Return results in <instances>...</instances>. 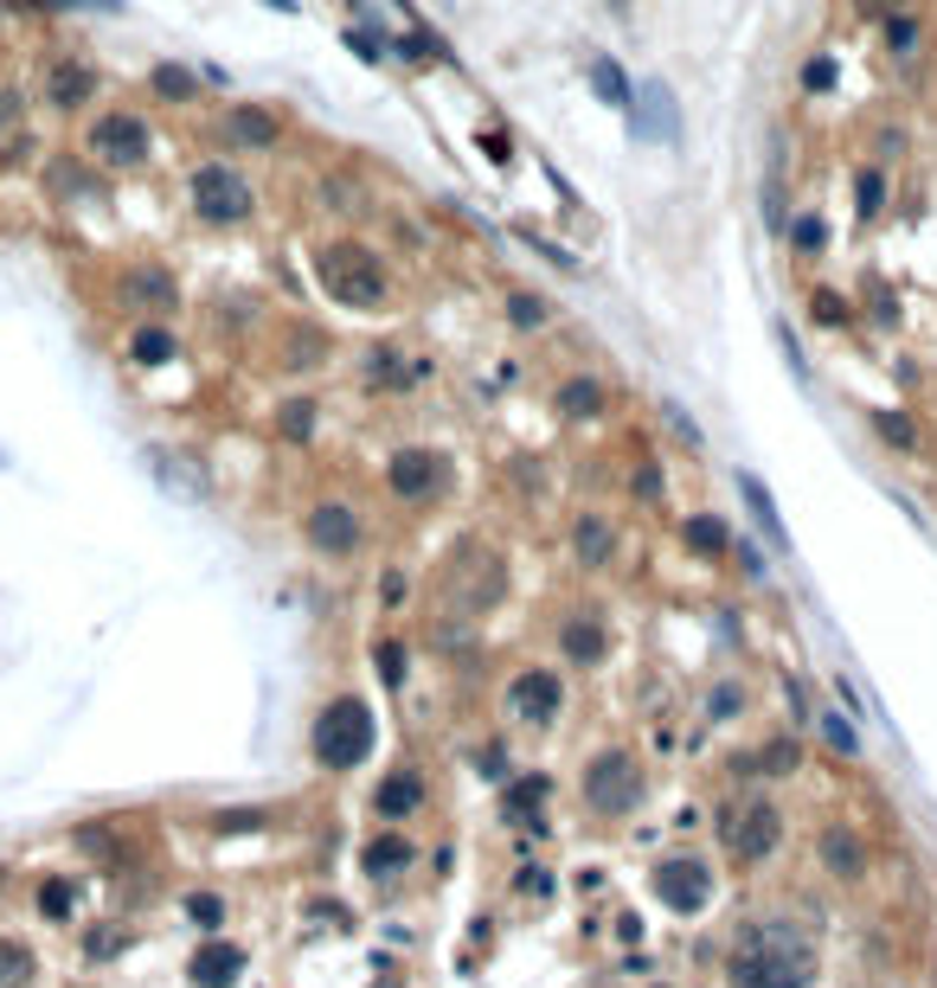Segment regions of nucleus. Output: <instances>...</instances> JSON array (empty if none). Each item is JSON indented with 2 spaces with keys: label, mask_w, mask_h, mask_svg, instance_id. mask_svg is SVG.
Returning a JSON list of instances; mask_svg holds the SVG:
<instances>
[{
  "label": "nucleus",
  "mask_w": 937,
  "mask_h": 988,
  "mask_svg": "<svg viewBox=\"0 0 937 988\" xmlns=\"http://www.w3.org/2000/svg\"><path fill=\"white\" fill-rule=\"evenodd\" d=\"M816 976H822V956L796 918H751L726 951L732 988H816Z\"/></svg>",
  "instance_id": "f257e3e1"
},
{
  "label": "nucleus",
  "mask_w": 937,
  "mask_h": 988,
  "mask_svg": "<svg viewBox=\"0 0 937 988\" xmlns=\"http://www.w3.org/2000/svg\"><path fill=\"white\" fill-rule=\"evenodd\" d=\"M315 276H322V290L335 295V302H347V308H379L385 290H392L385 263H379L367 245H353V238L322 245V251H315Z\"/></svg>",
  "instance_id": "f03ea898"
},
{
  "label": "nucleus",
  "mask_w": 937,
  "mask_h": 988,
  "mask_svg": "<svg viewBox=\"0 0 937 988\" xmlns=\"http://www.w3.org/2000/svg\"><path fill=\"white\" fill-rule=\"evenodd\" d=\"M373 706L360 694H335L322 713H315V764H328V770H353V764H367V751H373Z\"/></svg>",
  "instance_id": "7ed1b4c3"
},
{
  "label": "nucleus",
  "mask_w": 937,
  "mask_h": 988,
  "mask_svg": "<svg viewBox=\"0 0 937 988\" xmlns=\"http://www.w3.org/2000/svg\"><path fill=\"white\" fill-rule=\"evenodd\" d=\"M578 796H585L591 815L623 822V815H636L642 808V764L623 751V745H603V751H591L585 770H578Z\"/></svg>",
  "instance_id": "20e7f679"
},
{
  "label": "nucleus",
  "mask_w": 937,
  "mask_h": 988,
  "mask_svg": "<svg viewBox=\"0 0 937 988\" xmlns=\"http://www.w3.org/2000/svg\"><path fill=\"white\" fill-rule=\"evenodd\" d=\"M719 842L739 867H764L777 847H784V808L771 803L764 790L758 796H739V803L719 815Z\"/></svg>",
  "instance_id": "39448f33"
},
{
  "label": "nucleus",
  "mask_w": 937,
  "mask_h": 988,
  "mask_svg": "<svg viewBox=\"0 0 937 988\" xmlns=\"http://www.w3.org/2000/svg\"><path fill=\"white\" fill-rule=\"evenodd\" d=\"M187 206L199 225H244L251 213H258V193H251V181L231 167V161H206V167H193L187 181Z\"/></svg>",
  "instance_id": "423d86ee"
},
{
  "label": "nucleus",
  "mask_w": 937,
  "mask_h": 988,
  "mask_svg": "<svg viewBox=\"0 0 937 988\" xmlns=\"http://www.w3.org/2000/svg\"><path fill=\"white\" fill-rule=\"evenodd\" d=\"M84 154H90L97 167H110V174H135V167L154 154L149 116H135V110H103V116H90V129H84Z\"/></svg>",
  "instance_id": "0eeeda50"
},
{
  "label": "nucleus",
  "mask_w": 937,
  "mask_h": 988,
  "mask_svg": "<svg viewBox=\"0 0 937 988\" xmlns=\"http://www.w3.org/2000/svg\"><path fill=\"white\" fill-rule=\"evenodd\" d=\"M302 540L315 552H328V558H347V552H360V540H367V520L347 508V501H315L308 508V520H302Z\"/></svg>",
  "instance_id": "6e6552de"
},
{
  "label": "nucleus",
  "mask_w": 937,
  "mask_h": 988,
  "mask_svg": "<svg viewBox=\"0 0 937 988\" xmlns=\"http://www.w3.org/2000/svg\"><path fill=\"white\" fill-rule=\"evenodd\" d=\"M655 892H662V905H668V912H680V918L707 912V899H712L707 860H694V854H668V860L655 867Z\"/></svg>",
  "instance_id": "1a4fd4ad"
},
{
  "label": "nucleus",
  "mask_w": 937,
  "mask_h": 988,
  "mask_svg": "<svg viewBox=\"0 0 937 988\" xmlns=\"http://www.w3.org/2000/svg\"><path fill=\"white\" fill-rule=\"evenodd\" d=\"M385 488H392L399 501H412V508L437 501V495H444V456H431V449H417V443L392 449V463H385Z\"/></svg>",
  "instance_id": "9d476101"
},
{
  "label": "nucleus",
  "mask_w": 937,
  "mask_h": 988,
  "mask_svg": "<svg viewBox=\"0 0 937 988\" xmlns=\"http://www.w3.org/2000/svg\"><path fill=\"white\" fill-rule=\"evenodd\" d=\"M559 706H565V687L553 667H521L508 681V719H521V726H553Z\"/></svg>",
  "instance_id": "9b49d317"
},
{
  "label": "nucleus",
  "mask_w": 937,
  "mask_h": 988,
  "mask_svg": "<svg viewBox=\"0 0 937 988\" xmlns=\"http://www.w3.org/2000/svg\"><path fill=\"white\" fill-rule=\"evenodd\" d=\"M501 597V558L482 546H462L450 565V604H462V610H488Z\"/></svg>",
  "instance_id": "f8f14e48"
},
{
  "label": "nucleus",
  "mask_w": 937,
  "mask_h": 988,
  "mask_svg": "<svg viewBox=\"0 0 937 988\" xmlns=\"http://www.w3.org/2000/svg\"><path fill=\"white\" fill-rule=\"evenodd\" d=\"M97 65H84V58H45V72H39V97L52 104V110H84L90 97H97Z\"/></svg>",
  "instance_id": "ddd939ff"
},
{
  "label": "nucleus",
  "mask_w": 937,
  "mask_h": 988,
  "mask_svg": "<svg viewBox=\"0 0 937 988\" xmlns=\"http://www.w3.org/2000/svg\"><path fill=\"white\" fill-rule=\"evenodd\" d=\"M630 129H636L642 142H675L680 135V104L668 84H636V97H630Z\"/></svg>",
  "instance_id": "4468645a"
},
{
  "label": "nucleus",
  "mask_w": 937,
  "mask_h": 988,
  "mask_svg": "<svg viewBox=\"0 0 937 988\" xmlns=\"http://www.w3.org/2000/svg\"><path fill=\"white\" fill-rule=\"evenodd\" d=\"M219 135H226L231 148H276L283 142V116L270 110V104H231V110L219 116Z\"/></svg>",
  "instance_id": "2eb2a0df"
},
{
  "label": "nucleus",
  "mask_w": 937,
  "mask_h": 988,
  "mask_svg": "<svg viewBox=\"0 0 937 988\" xmlns=\"http://www.w3.org/2000/svg\"><path fill=\"white\" fill-rule=\"evenodd\" d=\"M424 803H431V783H424L417 770H392V777L373 790V815H379V822H405V815H417Z\"/></svg>",
  "instance_id": "dca6fc26"
},
{
  "label": "nucleus",
  "mask_w": 937,
  "mask_h": 988,
  "mask_svg": "<svg viewBox=\"0 0 937 988\" xmlns=\"http://www.w3.org/2000/svg\"><path fill=\"white\" fill-rule=\"evenodd\" d=\"M193 988H231L238 976H244V951L238 944H226V937H213V944H199L187 963Z\"/></svg>",
  "instance_id": "f3484780"
},
{
  "label": "nucleus",
  "mask_w": 937,
  "mask_h": 988,
  "mask_svg": "<svg viewBox=\"0 0 937 988\" xmlns=\"http://www.w3.org/2000/svg\"><path fill=\"white\" fill-rule=\"evenodd\" d=\"M122 302H129V308H142V315H167V308L181 302V290H174V276H167V270H149V263H142V270H129V276H122Z\"/></svg>",
  "instance_id": "a211bd4d"
},
{
  "label": "nucleus",
  "mask_w": 937,
  "mask_h": 988,
  "mask_svg": "<svg viewBox=\"0 0 937 988\" xmlns=\"http://www.w3.org/2000/svg\"><path fill=\"white\" fill-rule=\"evenodd\" d=\"M559 649H565V661H578V667H598L603 649H610V636H603L598 617H565L559 622Z\"/></svg>",
  "instance_id": "6ab92c4d"
},
{
  "label": "nucleus",
  "mask_w": 937,
  "mask_h": 988,
  "mask_svg": "<svg viewBox=\"0 0 937 988\" xmlns=\"http://www.w3.org/2000/svg\"><path fill=\"white\" fill-rule=\"evenodd\" d=\"M816 854H822V867L835 879H861L867 873V847L854 828H822V842H816Z\"/></svg>",
  "instance_id": "aec40b11"
},
{
  "label": "nucleus",
  "mask_w": 937,
  "mask_h": 988,
  "mask_svg": "<svg viewBox=\"0 0 937 988\" xmlns=\"http://www.w3.org/2000/svg\"><path fill=\"white\" fill-rule=\"evenodd\" d=\"M610 552H617V533H610V520H603V513H585V520L571 526V558L598 572V565H610Z\"/></svg>",
  "instance_id": "412c9836"
},
{
  "label": "nucleus",
  "mask_w": 937,
  "mask_h": 988,
  "mask_svg": "<svg viewBox=\"0 0 937 988\" xmlns=\"http://www.w3.org/2000/svg\"><path fill=\"white\" fill-rule=\"evenodd\" d=\"M680 546H694L700 558H719V552L732 546V526H726L719 513H687V520H680Z\"/></svg>",
  "instance_id": "4be33fe9"
},
{
  "label": "nucleus",
  "mask_w": 937,
  "mask_h": 988,
  "mask_svg": "<svg viewBox=\"0 0 937 988\" xmlns=\"http://www.w3.org/2000/svg\"><path fill=\"white\" fill-rule=\"evenodd\" d=\"M181 354V340H174V328H161V322H142V328L129 334V360L135 367H167Z\"/></svg>",
  "instance_id": "5701e85b"
},
{
  "label": "nucleus",
  "mask_w": 937,
  "mask_h": 988,
  "mask_svg": "<svg viewBox=\"0 0 937 988\" xmlns=\"http://www.w3.org/2000/svg\"><path fill=\"white\" fill-rule=\"evenodd\" d=\"M739 488H745V508H751V520L764 526L771 552H789V533H784V520H777V508H771V495H764V481H758V476H739Z\"/></svg>",
  "instance_id": "b1692460"
},
{
  "label": "nucleus",
  "mask_w": 937,
  "mask_h": 988,
  "mask_svg": "<svg viewBox=\"0 0 937 988\" xmlns=\"http://www.w3.org/2000/svg\"><path fill=\"white\" fill-rule=\"evenodd\" d=\"M149 90L161 104H193V97H199V72H187V65H154Z\"/></svg>",
  "instance_id": "393cba45"
},
{
  "label": "nucleus",
  "mask_w": 937,
  "mask_h": 988,
  "mask_svg": "<svg viewBox=\"0 0 937 988\" xmlns=\"http://www.w3.org/2000/svg\"><path fill=\"white\" fill-rule=\"evenodd\" d=\"M559 411H565V417H598V411H603V386H598V379H565V386H559Z\"/></svg>",
  "instance_id": "a878e982"
},
{
  "label": "nucleus",
  "mask_w": 937,
  "mask_h": 988,
  "mask_svg": "<svg viewBox=\"0 0 937 988\" xmlns=\"http://www.w3.org/2000/svg\"><path fill=\"white\" fill-rule=\"evenodd\" d=\"M399 867H412V842H399V835H379L367 847V873H399Z\"/></svg>",
  "instance_id": "bb28decb"
},
{
  "label": "nucleus",
  "mask_w": 937,
  "mask_h": 988,
  "mask_svg": "<svg viewBox=\"0 0 937 988\" xmlns=\"http://www.w3.org/2000/svg\"><path fill=\"white\" fill-rule=\"evenodd\" d=\"M33 982V951L26 944H0V988H26Z\"/></svg>",
  "instance_id": "cd10ccee"
},
{
  "label": "nucleus",
  "mask_w": 937,
  "mask_h": 988,
  "mask_svg": "<svg viewBox=\"0 0 937 988\" xmlns=\"http://www.w3.org/2000/svg\"><path fill=\"white\" fill-rule=\"evenodd\" d=\"M276 431H283L290 443H308V431H315V404H308V399H290L283 411H276Z\"/></svg>",
  "instance_id": "c85d7f7f"
},
{
  "label": "nucleus",
  "mask_w": 937,
  "mask_h": 988,
  "mask_svg": "<svg viewBox=\"0 0 937 988\" xmlns=\"http://www.w3.org/2000/svg\"><path fill=\"white\" fill-rule=\"evenodd\" d=\"M45 181L58 186V193H65V199H77V193H90V174H84V167H77V161H45Z\"/></svg>",
  "instance_id": "c756f323"
},
{
  "label": "nucleus",
  "mask_w": 937,
  "mask_h": 988,
  "mask_svg": "<svg viewBox=\"0 0 937 988\" xmlns=\"http://www.w3.org/2000/svg\"><path fill=\"white\" fill-rule=\"evenodd\" d=\"M822 738H828V751H841V758H861V732H854L841 713H828V719H822Z\"/></svg>",
  "instance_id": "7c9ffc66"
},
{
  "label": "nucleus",
  "mask_w": 937,
  "mask_h": 988,
  "mask_svg": "<svg viewBox=\"0 0 937 988\" xmlns=\"http://www.w3.org/2000/svg\"><path fill=\"white\" fill-rule=\"evenodd\" d=\"M591 77H598V97H603V104H630V84H623V72H617L610 58H591Z\"/></svg>",
  "instance_id": "2f4dec72"
},
{
  "label": "nucleus",
  "mask_w": 937,
  "mask_h": 988,
  "mask_svg": "<svg viewBox=\"0 0 937 988\" xmlns=\"http://www.w3.org/2000/svg\"><path fill=\"white\" fill-rule=\"evenodd\" d=\"M789 245H796V251H822V245H828V225L816 219V213H803V219L789 225Z\"/></svg>",
  "instance_id": "473e14b6"
},
{
  "label": "nucleus",
  "mask_w": 937,
  "mask_h": 988,
  "mask_svg": "<svg viewBox=\"0 0 937 988\" xmlns=\"http://www.w3.org/2000/svg\"><path fill=\"white\" fill-rule=\"evenodd\" d=\"M39 912L45 918H72V886H65V879H45V886H39Z\"/></svg>",
  "instance_id": "72a5a7b5"
},
{
  "label": "nucleus",
  "mask_w": 937,
  "mask_h": 988,
  "mask_svg": "<svg viewBox=\"0 0 937 988\" xmlns=\"http://www.w3.org/2000/svg\"><path fill=\"white\" fill-rule=\"evenodd\" d=\"M508 315H514V328H540V322H546V302H540V295H508Z\"/></svg>",
  "instance_id": "f704fd0d"
},
{
  "label": "nucleus",
  "mask_w": 937,
  "mask_h": 988,
  "mask_svg": "<svg viewBox=\"0 0 937 988\" xmlns=\"http://www.w3.org/2000/svg\"><path fill=\"white\" fill-rule=\"evenodd\" d=\"M886 52H900V58L905 52H918V20H905V13L900 20H886Z\"/></svg>",
  "instance_id": "c9c22d12"
},
{
  "label": "nucleus",
  "mask_w": 937,
  "mask_h": 988,
  "mask_svg": "<svg viewBox=\"0 0 937 988\" xmlns=\"http://www.w3.org/2000/svg\"><path fill=\"white\" fill-rule=\"evenodd\" d=\"M373 661H379V674H385V687H399V681H405V649H399V642H379Z\"/></svg>",
  "instance_id": "e433bc0d"
},
{
  "label": "nucleus",
  "mask_w": 937,
  "mask_h": 988,
  "mask_svg": "<svg viewBox=\"0 0 937 988\" xmlns=\"http://www.w3.org/2000/svg\"><path fill=\"white\" fill-rule=\"evenodd\" d=\"M526 803H533V808L546 803V777H526V783H514V790H508V808H514V815H521Z\"/></svg>",
  "instance_id": "4c0bfd02"
},
{
  "label": "nucleus",
  "mask_w": 937,
  "mask_h": 988,
  "mask_svg": "<svg viewBox=\"0 0 937 988\" xmlns=\"http://www.w3.org/2000/svg\"><path fill=\"white\" fill-rule=\"evenodd\" d=\"M873 431L893 443V449H912V424H905V417H893V411H880V417H873Z\"/></svg>",
  "instance_id": "58836bf2"
},
{
  "label": "nucleus",
  "mask_w": 937,
  "mask_h": 988,
  "mask_svg": "<svg viewBox=\"0 0 937 988\" xmlns=\"http://www.w3.org/2000/svg\"><path fill=\"white\" fill-rule=\"evenodd\" d=\"M835 84V58H809L803 65V90H828Z\"/></svg>",
  "instance_id": "ea45409f"
},
{
  "label": "nucleus",
  "mask_w": 937,
  "mask_h": 988,
  "mask_svg": "<svg viewBox=\"0 0 937 988\" xmlns=\"http://www.w3.org/2000/svg\"><path fill=\"white\" fill-rule=\"evenodd\" d=\"M880 199H886V181H880V174H861V219L880 213Z\"/></svg>",
  "instance_id": "a19ab883"
},
{
  "label": "nucleus",
  "mask_w": 937,
  "mask_h": 988,
  "mask_svg": "<svg viewBox=\"0 0 937 988\" xmlns=\"http://www.w3.org/2000/svg\"><path fill=\"white\" fill-rule=\"evenodd\" d=\"M187 912L199 918V924H219V918H226V899H213V892H199V899H187Z\"/></svg>",
  "instance_id": "79ce46f5"
},
{
  "label": "nucleus",
  "mask_w": 937,
  "mask_h": 988,
  "mask_svg": "<svg viewBox=\"0 0 937 988\" xmlns=\"http://www.w3.org/2000/svg\"><path fill=\"white\" fill-rule=\"evenodd\" d=\"M764 770H796V745H784V738L764 745Z\"/></svg>",
  "instance_id": "37998d69"
},
{
  "label": "nucleus",
  "mask_w": 937,
  "mask_h": 988,
  "mask_svg": "<svg viewBox=\"0 0 937 988\" xmlns=\"http://www.w3.org/2000/svg\"><path fill=\"white\" fill-rule=\"evenodd\" d=\"M739 706H745L739 687H719V694H712V719H726V713H739Z\"/></svg>",
  "instance_id": "c03bdc74"
},
{
  "label": "nucleus",
  "mask_w": 937,
  "mask_h": 988,
  "mask_svg": "<svg viewBox=\"0 0 937 988\" xmlns=\"http://www.w3.org/2000/svg\"><path fill=\"white\" fill-rule=\"evenodd\" d=\"M521 892H526V899H546V892H553V873H540V867L521 873Z\"/></svg>",
  "instance_id": "a18cd8bd"
},
{
  "label": "nucleus",
  "mask_w": 937,
  "mask_h": 988,
  "mask_svg": "<svg viewBox=\"0 0 937 988\" xmlns=\"http://www.w3.org/2000/svg\"><path fill=\"white\" fill-rule=\"evenodd\" d=\"M122 951V937H116V931H97V937H90V956H116Z\"/></svg>",
  "instance_id": "49530a36"
},
{
  "label": "nucleus",
  "mask_w": 937,
  "mask_h": 988,
  "mask_svg": "<svg viewBox=\"0 0 937 988\" xmlns=\"http://www.w3.org/2000/svg\"><path fill=\"white\" fill-rule=\"evenodd\" d=\"M816 315H822V322H841V315H848V308H841V302H835V295H816Z\"/></svg>",
  "instance_id": "de8ad7c7"
}]
</instances>
